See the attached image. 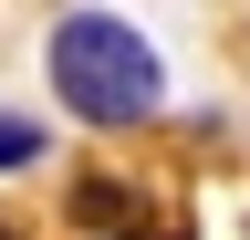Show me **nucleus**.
Segmentation results:
<instances>
[{"label": "nucleus", "mask_w": 250, "mask_h": 240, "mask_svg": "<svg viewBox=\"0 0 250 240\" xmlns=\"http://www.w3.org/2000/svg\"><path fill=\"white\" fill-rule=\"evenodd\" d=\"M42 157V126H31V115H0V167H31Z\"/></svg>", "instance_id": "obj_3"}, {"label": "nucleus", "mask_w": 250, "mask_h": 240, "mask_svg": "<svg viewBox=\"0 0 250 240\" xmlns=\"http://www.w3.org/2000/svg\"><path fill=\"white\" fill-rule=\"evenodd\" d=\"M52 94L83 115V126H146L156 105H167V73H156V52L136 21L115 11H73L52 21Z\"/></svg>", "instance_id": "obj_1"}, {"label": "nucleus", "mask_w": 250, "mask_h": 240, "mask_svg": "<svg viewBox=\"0 0 250 240\" xmlns=\"http://www.w3.org/2000/svg\"><path fill=\"white\" fill-rule=\"evenodd\" d=\"M73 219L104 230V240H188L177 219H156V198L125 188V177H83V188H73Z\"/></svg>", "instance_id": "obj_2"}, {"label": "nucleus", "mask_w": 250, "mask_h": 240, "mask_svg": "<svg viewBox=\"0 0 250 240\" xmlns=\"http://www.w3.org/2000/svg\"><path fill=\"white\" fill-rule=\"evenodd\" d=\"M0 240H21V230H0Z\"/></svg>", "instance_id": "obj_4"}]
</instances>
